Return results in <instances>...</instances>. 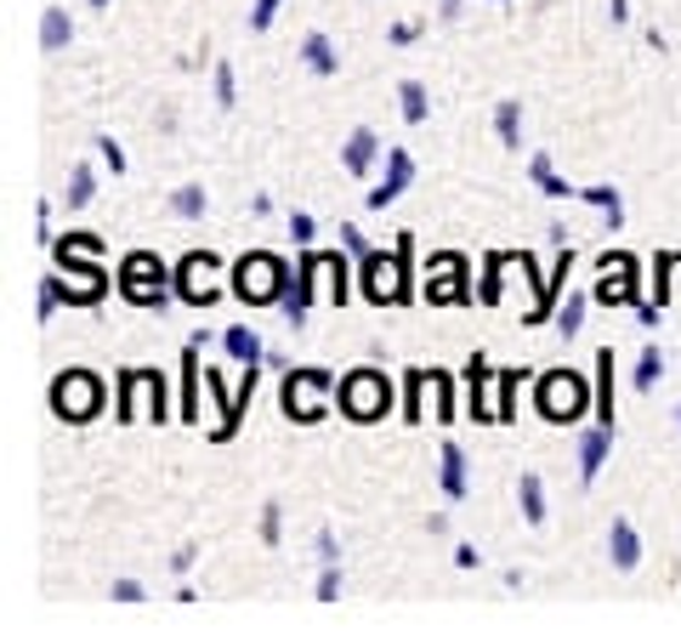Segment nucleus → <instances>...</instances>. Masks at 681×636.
I'll list each match as a JSON object with an SVG mask.
<instances>
[{"label":"nucleus","instance_id":"nucleus-1","mask_svg":"<svg viewBox=\"0 0 681 636\" xmlns=\"http://www.w3.org/2000/svg\"><path fill=\"white\" fill-rule=\"evenodd\" d=\"M409 256H415V233H398V244H393V256L386 251H369L364 262H358V279H364V296L375 302V307H404L409 296H415V267H409Z\"/></svg>","mask_w":681,"mask_h":636},{"label":"nucleus","instance_id":"nucleus-2","mask_svg":"<svg viewBox=\"0 0 681 636\" xmlns=\"http://www.w3.org/2000/svg\"><path fill=\"white\" fill-rule=\"evenodd\" d=\"M329 404H335V375L329 370H284V386H278L284 421L313 426V421L329 415Z\"/></svg>","mask_w":681,"mask_h":636},{"label":"nucleus","instance_id":"nucleus-3","mask_svg":"<svg viewBox=\"0 0 681 636\" xmlns=\"http://www.w3.org/2000/svg\"><path fill=\"white\" fill-rule=\"evenodd\" d=\"M533 410H540L546 421H557V426H573L586 410H597V393L586 386V375L546 370L540 381H533Z\"/></svg>","mask_w":681,"mask_h":636},{"label":"nucleus","instance_id":"nucleus-4","mask_svg":"<svg viewBox=\"0 0 681 636\" xmlns=\"http://www.w3.org/2000/svg\"><path fill=\"white\" fill-rule=\"evenodd\" d=\"M233 296L245 302V307H267V302H278L284 296V284H289V267L273 256V251H245L233 262Z\"/></svg>","mask_w":681,"mask_h":636},{"label":"nucleus","instance_id":"nucleus-5","mask_svg":"<svg viewBox=\"0 0 681 636\" xmlns=\"http://www.w3.org/2000/svg\"><path fill=\"white\" fill-rule=\"evenodd\" d=\"M335 404H340V415H347V421L369 426V421H380L386 410H393V381H386L380 370H353V375H340Z\"/></svg>","mask_w":681,"mask_h":636},{"label":"nucleus","instance_id":"nucleus-6","mask_svg":"<svg viewBox=\"0 0 681 636\" xmlns=\"http://www.w3.org/2000/svg\"><path fill=\"white\" fill-rule=\"evenodd\" d=\"M52 415L58 421H96L103 415V381H96L91 370H63L52 381Z\"/></svg>","mask_w":681,"mask_h":636},{"label":"nucleus","instance_id":"nucleus-7","mask_svg":"<svg viewBox=\"0 0 681 636\" xmlns=\"http://www.w3.org/2000/svg\"><path fill=\"white\" fill-rule=\"evenodd\" d=\"M120 290H125V302H136V307H160V313H165V302H171L165 262H160L154 251H131V256L120 262Z\"/></svg>","mask_w":681,"mask_h":636},{"label":"nucleus","instance_id":"nucleus-8","mask_svg":"<svg viewBox=\"0 0 681 636\" xmlns=\"http://www.w3.org/2000/svg\"><path fill=\"white\" fill-rule=\"evenodd\" d=\"M171 273H176V296H182L187 307H211V302L222 296V262H216L211 251L182 256Z\"/></svg>","mask_w":681,"mask_h":636},{"label":"nucleus","instance_id":"nucleus-9","mask_svg":"<svg viewBox=\"0 0 681 636\" xmlns=\"http://www.w3.org/2000/svg\"><path fill=\"white\" fill-rule=\"evenodd\" d=\"M142 410H149L154 421H171V410H165V375L160 370H125L120 375V421H136Z\"/></svg>","mask_w":681,"mask_h":636},{"label":"nucleus","instance_id":"nucleus-10","mask_svg":"<svg viewBox=\"0 0 681 636\" xmlns=\"http://www.w3.org/2000/svg\"><path fill=\"white\" fill-rule=\"evenodd\" d=\"M69 273H45V279H52L58 284V302L63 307H96V302H103L109 296V273H103V262H63Z\"/></svg>","mask_w":681,"mask_h":636},{"label":"nucleus","instance_id":"nucleus-11","mask_svg":"<svg viewBox=\"0 0 681 636\" xmlns=\"http://www.w3.org/2000/svg\"><path fill=\"white\" fill-rule=\"evenodd\" d=\"M262 370H267V359H262V364H245V381H238V393H233V398L222 393V375H216V370H205V393L222 404V421H216V432H211L216 444H227V437L238 432V421H245V404L256 398V381H262Z\"/></svg>","mask_w":681,"mask_h":636},{"label":"nucleus","instance_id":"nucleus-12","mask_svg":"<svg viewBox=\"0 0 681 636\" xmlns=\"http://www.w3.org/2000/svg\"><path fill=\"white\" fill-rule=\"evenodd\" d=\"M597 267H602V279H597L591 296H597L602 307H637V256L613 251V256H602Z\"/></svg>","mask_w":681,"mask_h":636},{"label":"nucleus","instance_id":"nucleus-13","mask_svg":"<svg viewBox=\"0 0 681 636\" xmlns=\"http://www.w3.org/2000/svg\"><path fill=\"white\" fill-rule=\"evenodd\" d=\"M495 398H500V381H489V359L471 353L466 359V415L471 421H500Z\"/></svg>","mask_w":681,"mask_h":636},{"label":"nucleus","instance_id":"nucleus-14","mask_svg":"<svg viewBox=\"0 0 681 636\" xmlns=\"http://www.w3.org/2000/svg\"><path fill=\"white\" fill-rule=\"evenodd\" d=\"M415 182V154L409 149H386V176L369 188V211H386L404 200V188Z\"/></svg>","mask_w":681,"mask_h":636},{"label":"nucleus","instance_id":"nucleus-15","mask_svg":"<svg viewBox=\"0 0 681 636\" xmlns=\"http://www.w3.org/2000/svg\"><path fill=\"white\" fill-rule=\"evenodd\" d=\"M426 296L431 302H466V256L444 251L426 262Z\"/></svg>","mask_w":681,"mask_h":636},{"label":"nucleus","instance_id":"nucleus-16","mask_svg":"<svg viewBox=\"0 0 681 636\" xmlns=\"http://www.w3.org/2000/svg\"><path fill=\"white\" fill-rule=\"evenodd\" d=\"M613 437H619V426H608V421H597L591 432H579V483L586 488L602 477V466L613 455Z\"/></svg>","mask_w":681,"mask_h":636},{"label":"nucleus","instance_id":"nucleus-17","mask_svg":"<svg viewBox=\"0 0 681 636\" xmlns=\"http://www.w3.org/2000/svg\"><path fill=\"white\" fill-rule=\"evenodd\" d=\"M375 160H380V131H375V125L347 131V149H340V165H347V176H369Z\"/></svg>","mask_w":681,"mask_h":636},{"label":"nucleus","instance_id":"nucleus-18","mask_svg":"<svg viewBox=\"0 0 681 636\" xmlns=\"http://www.w3.org/2000/svg\"><path fill=\"white\" fill-rule=\"evenodd\" d=\"M608 563H613L619 574H637V568H642V534L630 528L624 517H613V528H608Z\"/></svg>","mask_w":681,"mask_h":636},{"label":"nucleus","instance_id":"nucleus-19","mask_svg":"<svg viewBox=\"0 0 681 636\" xmlns=\"http://www.w3.org/2000/svg\"><path fill=\"white\" fill-rule=\"evenodd\" d=\"M313 296H318V290H313V279L302 273V262L296 267H289V284H284V296H278V307H284V324H307V313H313Z\"/></svg>","mask_w":681,"mask_h":636},{"label":"nucleus","instance_id":"nucleus-20","mask_svg":"<svg viewBox=\"0 0 681 636\" xmlns=\"http://www.w3.org/2000/svg\"><path fill=\"white\" fill-rule=\"evenodd\" d=\"M200 353H205V341L187 335V347H182V404H176L182 421H200Z\"/></svg>","mask_w":681,"mask_h":636},{"label":"nucleus","instance_id":"nucleus-21","mask_svg":"<svg viewBox=\"0 0 681 636\" xmlns=\"http://www.w3.org/2000/svg\"><path fill=\"white\" fill-rule=\"evenodd\" d=\"M437 495L466 501V450L460 444H444V461H437Z\"/></svg>","mask_w":681,"mask_h":636},{"label":"nucleus","instance_id":"nucleus-22","mask_svg":"<svg viewBox=\"0 0 681 636\" xmlns=\"http://www.w3.org/2000/svg\"><path fill=\"white\" fill-rule=\"evenodd\" d=\"M528 182L546 193V200H579V188H568V176H557L551 154H528Z\"/></svg>","mask_w":681,"mask_h":636},{"label":"nucleus","instance_id":"nucleus-23","mask_svg":"<svg viewBox=\"0 0 681 636\" xmlns=\"http://www.w3.org/2000/svg\"><path fill=\"white\" fill-rule=\"evenodd\" d=\"M302 69H307V74H318V80L340 74V52H335V40H329V34H307V40H302Z\"/></svg>","mask_w":681,"mask_h":636},{"label":"nucleus","instance_id":"nucleus-24","mask_svg":"<svg viewBox=\"0 0 681 636\" xmlns=\"http://www.w3.org/2000/svg\"><path fill=\"white\" fill-rule=\"evenodd\" d=\"M222 347H227V359H238V364H262V359H267L262 335H256L251 324H227V330H222Z\"/></svg>","mask_w":681,"mask_h":636},{"label":"nucleus","instance_id":"nucleus-25","mask_svg":"<svg viewBox=\"0 0 681 636\" xmlns=\"http://www.w3.org/2000/svg\"><path fill=\"white\" fill-rule=\"evenodd\" d=\"M69 40H74L69 7H45V12H40V52H63Z\"/></svg>","mask_w":681,"mask_h":636},{"label":"nucleus","instance_id":"nucleus-26","mask_svg":"<svg viewBox=\"0 0 681 636\" xmlns=\"http://www.w3.org/2000/svg\"><path fill=\"white\" fill-rule=\"evenodd\" d=\"M495 137H500V149L522 154V103L517 97H500L495 103Z\"/></svg>","mask_w":681,"mask_h":636},{"label":"nucleus","instance_id":"nucleus-27","mask_svg":"<svg viewBox=\"0 0 681 636\" xmlns=\"http://www.w3.org/2000/svg\"><path fill=\"white\" fill-rule=\"evenodd\" d=\"M586 307H591V290H568V302H562V307H557V319H551L562 341H573L579 330H586Z\"/></svg>","mask_w":681,"mask_h":636},{"label":"nucleus","instance_id":"nucleus-28","mask_svg":"<svg viewBox=\"0 0 681 636\" xmlns=\"http://www.w3.org/2000/svg\"><path fill=\"white\" fill-rule=\"evenodd\" d=\"M398 109H404V125H426L431 120V91L420 80H404L398 85Z\"/></svg>","mask_w":681,"mask_h":636},{"label":"nucleus","instance_id":"nucleus-29","mask_svg":"<svg viewBox=\"0 0 681 636\" xmlns=\"http://www.w3.org/2000/svg\"><path fill=\"white\" fill-rule=\"evenodd\" d=\"M517 501H522V517L540 528L546 523V483H540V472H522L517 477Z\"/></svg>","mask_w":681,"mask_h":636},{"label":"nucleus","instance_id":"nucleus-30","mask_svg":"<svg viewBox=\"0 0 681 636\" xmlns=\"http://www.w3.org/2000/svg\"><path fill=\"white\" fill-rule=\"evenodd\" d=\"M579 200H586V205H597L608 228H624V200H619V188L597 182V188H579Z\"/></svg>","mask_w":681,"mask_h":636},{"label":"nucleus","instance_id":"nucleus-31","mask_svg":"<svg viewBox=\"0 0 681 636\" xmlns=\"http://www.w3.org/2000/svg\"><path fill=\"white\" fill-rule=\"evenodd\" d=\"M52 251H58V262H103V239L96 233H69V239H52Z\"/></svg>","mask_w":681,"mask_h":636},{"label":"nucleus","instance_id":"nucleus-32","mask_svg":"<svg viewBox=\"0 0 681 636\" xmlns=\"http://www.w3.org/2000/svg\"><path fill=\"white\" fill-rule=\"evenodd\" d=\"M597 421L619 426V421H613V347L597 353Z\"/></svg>","mask_w":681,"mask_h":636},{"label":"nucleus","instance_id":"nucleus-33","mask_svg":"<svg viewBox=\"0 0 681 636\" xmlns=\"http://www.w3.org/2000/svg\"><path fill=\"white\" fill-rule=\"evenodd\" d=\"M91 200H96V171H91V165H74V171H69V188H63V205H69V211H85Z\"/></svg>","mask_w":681,"mask_h":636},{"label":"nucleus","instance_id":"nucleus-34","mask_svg":"<svg viewBox=\"0 0 681 636\" xmlns=\"http://www.w3.org/2000/svg\"><path fill=\"white\" fill-rule=\"evenodd\" d=\"M426 393H431V370H409V375H404V421H409V426L426 415V404H420Z\"/></svg>","mask_w":681,"mask_h":636},{"label":"nucleus","instance_id":"nucleus-35","mask_svg":"<svg viewBox=\"0 0 681 636\" xmlns=\"http://www.w3.org/2000/svg\"><path fill=\"white\" fill-rule=\"evenodd\" d=\"M205 205H211V200H205V182H182V188L171 193V211H176L182 222H200Z\"/></svg>","mask_w":681,"mask_h":636},{"label":"nucleus","instance_id":"nucleus-36","mask_svg":"<svg viewBox=\"0 0 681 636\" xmlns=\"http://www.w3.org/2000/svg\"><path fill=\"white\" fill-rule=\"evenodd\" d=\"M659 381H664V353H659V347H642V359H637V375H630V386H637V393H653Z\"/></svg>","mask_w":681,"mask_h":636},{"label":"nucleus","instance_id":"nucleus-37","mask_svg":"<svg viewBox=\"0 0 681 636\" xmlns=\"http://www.w3.org/2000/svg\"><path fill=\"white\" fill-rule=\"evenodd\" d=\"M211 91H216V109H238V80H233V63H227V58H216Z\"/></svg>","mask_w":681,"mask_h":636},{"label":"nucleus","instance_id":"nucleus-38","mask_svg":"<svg viewBox=\"0 0 681 636\" xmlns=\"http://www.w3.org/2000/svg\"><path fill=\"white\" fill-rule=\"evenodd\" d=\"M431 398H437V404H431L437 421H455V415H460V404H455V381H449L444 370H431Z\"/></svg>","mask_w":681,"mask_h":636},{"label":"nucleus","instance_id":"nucleus-39","mask_svg":"<svg viewBox=\"0 0 681 636\" xmlns=\"http://www.w3.org/2000/svg\"><path fill=\"white\" fill-rule=\"evenodd\" d=\"M506 267H511V251H495L489 267H482V302H489V307L500 302V273H506Z\"/></svg>","mask_w":681,"mask_h":636},{"label":"nucleus","instance_id":"nucleus-40","mask_svg":"<svg viewBox=\"0 0 681 636\" xmlns=\"http://www.w3.org/2000/svg\"><path fill=\"white\" fill-rule=\"evenodd\" d=\"M522 381H528V370H522V375H517V370H511V375H500V398H495L500 421H511V415H517V393H522Z\"/></svg>","mask_w":681,"mask_h":636},{"label":"nucleus","instance_id":"nucleus-41","mask_svg":"<svg viewBox=\"0 0 681 636\" xmlns=\"http://www.w3.org/2000/svg\"><path fill=\"white\" fill-rule=\"evenodd\" d=\"M262 546H284V506L278 501L262 506Z\"/></svg>","mask_w":681,"mask_h":636},{"label":"nucleus","instance_id":"nucleus-42","mask_svg":"<svg viewBox=\"0 0 681 636\" xmlns=\"http://www.w3.org/2000/svg\"><path fill=\"white\" fill-rule=\"evenodd\" d=\"M34 307H40V313H34L40 324H52V319H58V307H63V302H58V284H52V279H40V290H34Z\"/></svg>","mask_w":681,"mask_h":636},{"label":"nucleus","instance_id":"nucleus-43","mask_svg":"<svg viewBox=\"0 0 681 636\" xmlns=\"http://www.w3.org/2000/svg\"><path fill=\"white\" fill-rule=\"evenodd\" d=\"M289 239H296V244H313L318 239V216H307V211H289Z\"/></svg>","mask_w":681,"mask_h":636},{"label":"nucleus","instance_id":"nucleus-44","mask_svg":"<svg viewBox=\"0 0 681 636\" xmlns=\"http://www.w3.org/2000/svg\"><path fill=\"white\" fill-rule=\"evenodd\" d=\"M96 154L109 160V171H114V176H125V149H120V142H114L109 131H96Z\"/></svg>","mask_w":681,"mask_h":636},{"label":"nucleus","instance_id":"nucleus-45","mask_svg":"<svg viewBox=\"0 0 681 636\" xmlns=\"http://www.w3.org/2000/svg\"><path fill=\"white\" fill-rule=\"evenodd\" d=\"M340 251H347L353 262H364V256H369V239H364L353 222H340Z\"/></svg>","mask_w":681,"mask_h":636},{"label":"nucleus","instance_id":"nucleus-46","mask_svg":"<svg viewBox=\"0 0 681 636\" xmlns=\"http://www.w3.org/2000/svg\"><path fill=\"white\" fill-rule=\"evenodd\" d=\"M340 585H347V579H340V563H324V574H318V603H335Z\"/></svg>","mask_w":681,"mask_h":636},{"label":"nucleus","instance_id":"nucleus-47","mask_svg":"<svg viewBox=\"0 0 681 636\" xmlns=\"http://www.w3.org/2000/svg\"><path fill=\"white\" fill-rule=\"evenodd\" d=\"M278 7H284V0H256V7H251V34H267L273 18H278Z\"/></svg>","mask_w":681,"mask_h":636},{"label":"nucleus","instance_id":"nucleus-48","mask_svg":"<svg viewBox=\"0 0 681 636\" xmlns=\"http://www.w3.org/2000/svg\"><path fill=\"white\" fill-rule=\"evenodd\" d=\"M313 546H318V563H340V541H335L329 528H318V541H313Z\"/></svg>","mask_w":681,"mask_h":636},{"label":"nucleus","instance_id":"nucleus-49","mask_svg":"<svg viewBox=\"0 0 681 636\" xmlns=\"http://www.w3.org/2000/svg\"><path fill=\"white\" fill-rule=\"evenodd\" d=\"M149 592H142V579H114V603H142Z\"/></svg>","mask_w":681,"mask_h":636},{"label":"nucleus","instance_id":"nucleus-50","mask_svg":"<svg viewBox=\"0 0 681 636\" xmlns=\"http://www.w3.org/2000/svg\"><path fill=\"white\" fill-rule=\"evenodd\" d=\"M415 34H420L415 23H393V29H386V40H393V46H398V52H404V46H415Z\"/></svg>","mask_w":681,"mask_h":636},{"label":"nucleus","instance_id":"nucleus-51","mask_svg":"<svg viewBox=\"0 0 681 636\" xmlns=\"http://www.w3.org/2000/svg\"><path fill=\"white\" fill-rule=\"evenodd\" d=\"M455 568H482V552L460 541V546H455Z\"/></svg>","mask_w":681,"mask_h":636},{"label":"nucleus","instance_id":"nucleus-52","mask_svg":"<svg viewBox=\"0 0 681 636\" xmlns=\"http://www.w3.org/2000/svg\"><path fill=\"white\" fill-rule=\"evenodd\" d=\"M630 313H637V319H642V330H653V324L664 319V313H659V302H637V307H630Z\"/></svg>","mask_w":681,"mask_h":636},{"label":"nucleus","instance_id":"nucleus-53","mask_svg":"<svg viewBox=\"0 0 681 636\" xmlns=\"http://www.w3.org/2000/svg\"><path fill=\"white\" fill-rule=\"evenodd\" d=\"M193 557H200V546H182V552H171V568L182 574V568H193Z\"/></svg>","mask_w":681,"mask_h":636},{"label":"nucleus","instance_id":"nucleus-54","mask_svg":"<svg viewBox=\"0 0 681 636\" xmlns=\"http://www.w3.org/2000/svg\"><path fill=\"white\" fill-rule=\"evenodd\" d=\"M460 7H466V0H437V18L455 23V18H460Z\"/></svg>","mask_w":681,"mask_h":636},{"label":"nucleus","instance_id":"nucleus-55","mask_svg":"<svg viewBox=\"0 0 681 636\" xmlns=\"http://www.w3.org/2000/svg\"><path fill=\"white\" fill-rule=\"evenodd\" d=\"M608 18H613V23H624V18H630V0H608Z\"/></svg>","mask_w":681,"mask_h":636},{"label":"nucleus","instance_id":"nucleus-56","mask_svg":"<svg viewBox=\"0 0 681 636\" xmlns=\"http://www.w3.org/2000/svg\"><path fill=\"white\" fill-rule=\"evenodd\" d=\"M85 7H96V12H103V7H109V0H85Z\"/></svg>","mask_w":681,"mask_h":636},{"label":"nucleus","instance_id":"nucleus-57","mask_svg":"<svg viewBox=\"0 0 681 636\" xmlns=\"http://www.w3.org/2000/svg\"><path fill=\"white\" fill-rule=\"evenodd\" d=\"M675 432H681V404H675Z\"/></svg>","mask_w":681,"mask_h":636},{"label":"nucleus","instance_id":"nucleus-58","mask_svg":"<svg viewBox=\"0 0 681 636\" xmlns=\"http://www.w3.org/2000/svg\"><path fill=\"white\" fill-rule=\"evenodd\" d=\"M495 7H506V0H495Z\"/></svg>","mask_w":681,"mask_h":636}]
</instances>
